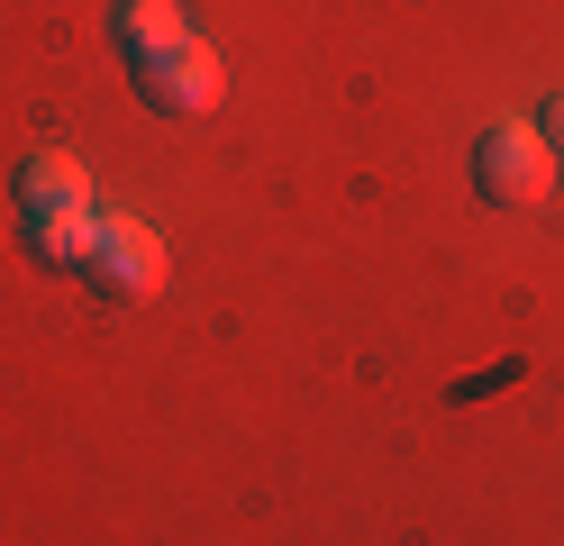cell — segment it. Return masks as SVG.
<instances>
[{"label": "cell", "instance_id": "cell-1", "mask_svg": "<svg viewBox=\"0 0 564 546\" xmlns=\"http://www.w3.org/2000/svg\"><path fill=\"white\" fill-rule=\"evenodd\" d=\"M164 237L147 228V218H100L91 228V255H83V282L100 291V301H119V310H147L164 301Z\"/></svg>", "mask_w": 564, "mask_h": 546}, {"label": "cell", "instance_id": "cell-2", "mask_svg": "<svg viewBox=\"0 0 564 546\" xmlns=\"http://www.w3.org/2000/svg\"><path fill=\"white\" fill-rule=\"evenodd\" d=\"M128 83H137V100H147L155 119H209V109L228 100V64L209 55L200 36H183V46H164V55H137Z\"/></svg>", "mask_w": 564, "mask_h": 546}, {"label": "cell", "instance_id": "cell-3", "mask_svg": "<svg viewBox=\"0 0 564 546\" xmlns=\"http://www.w3.org/2000/svg\"><path fill=\"white\" fill-rule=\"evenodd\" d=\"M474 192H482L491 210H538V201L555 192V146H546L538 128H519V119L482 128V146H474Z\"/></svg>", "mask_w": 564, "mask_h": 546}, {"label": "cell", "instance_id": "cell-4", "mask_svg": "<svg viewBox=\"0 0 564 546\" xmlns=\"http://www.w3.org/2000/svg\"><path fill=\"white\" fill-rule=\"evenodd\" d=\"M10 201L28 218H74V210H91V173H83V156H64V146H37V156L19 164Z\"/></svg>", "mask_w": 564, "mask_h": 546}, {"label": "cell", "instance_id": "cell-5", "mask_svg": "<svg viewBox=\"0 0 564 546\" xmlns=\"http://www.w3.org/2000/svg\"><path fill=\"white\" fill-rule=\"evenodd\" d=\"M110 28H119L128 64H137V55H164V46H183V36H192L183 0H119V10H110Z\"/></svg>", "mask_w": 564, "mask_h": 546}, {"label": "cell", "instance_id": "cell-6", "mask_svg": "<svg viewBox=\"0 0 564 546\" xmlns=\"http://www.w3.org/2000/svg\"><path fill=\"white\" fill-rule=\"evenodd\" d=\"M91 228H100V210H74V218H28V255H37V265H55V274H83Z\"/></svg>", "mask_w": 564, "mask_h": 546}, {"label": "cell", "instance_id": "cell-7", "mask_svg": "<svg viewBox=\"0 0 564 546\" xmlns=\"http://www.w3.org/2000/svg\"><path fill=\"white\" fill-rule=\"evenodd\" d=\"M538 137H546V146H564V83H555V92H546V109H538Z\"/></svg>", "mask_w": 564, "mask_h": 546}]
</instances>
